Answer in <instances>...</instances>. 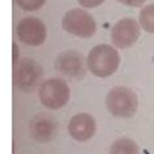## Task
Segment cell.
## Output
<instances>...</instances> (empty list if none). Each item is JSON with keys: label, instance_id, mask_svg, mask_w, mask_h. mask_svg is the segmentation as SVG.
<instances>
[{"label": "cell", "instance_id": "obj_12", "mask_svg": "<svg viewBox=\"0 0 154 154\" xmlns=\"http://www.w3.org/2000/svg\"><path fill=\"white\" fill-rule=\"evenodd\" d=\"M138 21L145 32L154 33V4L142 7L140 14H138Z\"/></svg>", "mask_w": 154, "mask_h": 154}, {"label": "cell", "instance_id": "obj_8", "mask_svg": "<svg viewBox=\"0 0 154 154\" xmlns=\"http://www.w3.org/2000/svg\"><path fill=\"white\" fill-rule=\"evenodd\" d=\"M46 25L37 17H25L17 25V37L28 46H41L46 41Z\"/></svg>", "mask_w": 154, "mask_h": 154}, {"label": "cell", "instance_id": "obj_1", "mask_svg": "<svg viewBox=\"0 0 154 154\" xmlns=\"http://www.w3.org/2000/svg\"><path fill=\"white\" fill-rule=\"evenodd\" d=\"M86 61L88 68L94 76L105 79L116 72L120 63V56L112 46L98 45L89 51Z\"/></svg>", "mask_w": 154, "mask_h": 154}, {"label": "cell", "instance_id": "obj_16", "mask_svg": "<svg viewBox=\"0 0 154 154\" xmlns=\"http://www.w3.org/2000/svg\"><path fill=\"white\" fill-rule=\"evenodd\" d=\"M12 50H13V56H12V63H13V65H16L17 63H18V47H17V45H16V42H13L12 43Z\"/></svg>", "mask_w": 154, "mask_h": 154}, {"label": "cell", "instance_id": "obj_14", "mask_svg": "<svg viewBox=\"0 0 154 154\" xmlns=\"http://www.w3.org/2000/svg\"><path fill=\"white\" fill-rule=\"evenodd\" d=\"M80 5L85 7V8H95V7L101 5L105 0H77Z\"/></svg>", "mask_w": 154, "mask_h": 154}, {"label": "cell", "instance_id": "obj_4", "mask_svg": "<svg viewBox=\"0 0 154 154\" xmlns=\"http://www.w3.org/2000/svg\"><path fill=\"white\" fill-rule=\"evenodd\" d=\"M71 97L68 84L63 79H48L39 88V101L50 110H59L67 105Z\"/></svg>", "mask_w": 154, "mask_h": 154}, {"label": "cell", "instance_id": "obj_10", "mask_svg": "<svg viewBox=\"0 0 154 154\" xmlns=\"http://www.w3.org/2000/svg\"><path fill=\"white\" fill-rule=\"evenodd\" d=\"M97 129L95 119L90 114L81 112L75 115L68 123V132L73 140L84 142L90 140Z\"/></svg>", "mask_w": 154, "mask_h": 154}, {"label": "cell", "instance_id": "obj_13", "mask_svg": "<svg viewBox=\"0 0 154 154\" xmlns=\"http://www.w3.org/2000/svg\"><path fill=\"white\" fill-rule=\"evenodd\" d=\"M16 3L21 9L32 12V11L39 9L41 7L46 3V0H16Z\"/></svg>", "mask_w": 154, "mask_h": 154}, {"label": "cell", "instance_id": "obj_6", "mask_svg": "<svg viewBox=\"0 0 154 154\" xmlns=\"http://www.w3.org/2000/svg\"><path fill=\"white\" fill-rule=\"evenodd\" d=\"M55 69L61 76L69 79H82L86 75L88 61L81 52L75 50H68L59 54L55 60Z\"/></svg>", "mask_w": 154, "mask_h": 154}, {"label": "cell", "instance_id": "obj_15", "mask_svg": "<svg viewBox=\"0 0 154 154\" xmlns=\"http://www.w3.org/2000/svg\"><path fill=\"white\" fill-rule=\"evenodd\" d=\"M118 2L128 7H141L145 3V0H118Z\"/></svg>", "mask_w": 154, "mask_h": 154}, {"label": "cell", "instance_id": "obj_9", "mask_svg": "<svg viewBox=\"0 0 154 154\" xmlns=\"http://www.w3.org/2000/svg\"><path fill=\"white\" fill-rule=\"evenodd\" d=\"M30 134L38 142H48L54 140L59 131V124L52 115L41 112L33 116L29 123Z\"/></svg>", "mask_w": 154, "mask_h": 154}, {"label": "cell", "instance_id": "obj_3", "mask_svg": "<svg viewBox=\"0 0 154 154\" xmlns=\"http://www.w3.org/2000/svg\"><path fill=\"white\" fill-rule=\"evenodd\" d=\"M43 79V68L34 59L20 60L13 65V85L18 90L32 91L39 85Z\"/></svg>", "mask_w": 154, "mask_h": 154}, {"label": "cell", "instance_id": "obj_11", "mask_svg": "<svg viewBox=\"0 0 154 154\" xmlns=\"http://www.w3.org/2000/svg\"><path fill=\"white\" fill-rule=\"evenodd\" d=\"M109 154H140V149L133 140L128 137H122L112 142Z\"/></svg>", "mask_w": 154, "mask_h": 154}, {"label": "cell", "instance_id": "obj_2", "mask_svg": "<svg viewBox=\"0 0 154 154\" xmlns=\"http://www.w3.org/2000/svg\"><path fill=\"white\" fill-rule=\"evenodd\" d=\"M106 107L115 118L128 119L137 111L138 99L136 93L127 86L112 88L106 97Z\"/></svg>", "mask_w": 154, "mask_h": 154}, {"label": "cell", "instance_id": "obj_7", "mask_svg": "<svg viewBox=\"0 0 154 154\" xmlns=\"http://www.w3.org/2000/svg\"><path fill=\"white\" fill-rule=\"evenodd\" d=\"M140 37V24L131 17L119 20L111 29L112 45L119 48H128Z\"/></svg>", "mask_w": 154, "mask_h": 154}, {"label": "cell", "instance_id": "obj_5", "mask_svg": "<svg viewBox=\"0 0 154 154\" xmlns=\"http://www.w3.org/2000/svg\"><path fill=\"white\" fill-rule=\"evenodd\" d=\"M61 26L67 33L80 38H89L94 35L97 30L95 20L81 8L68 11L61 20Z\"/></svg>", "mask_w": 154, "mask_h": 154}]
</instances>
